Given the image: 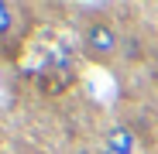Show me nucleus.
Masks as SVG:
<instances>
[{"label": "nucleus", "instance_id": "nucleus-3", "mask_svg": "<svg viewBox=\"0 0 158 154\" xmlns=\"http://www.w3.org/2000/svg\"><path fill=\"white\" fill-rule=\"evenodd\" d=\"M14 24H17V7H10V4H4V0H0V41L10 38Z\"/></svg>", "mask_w": 158, "mask_h": 154}, {"label": "nucleus", "instance_id": "nucleus-4", "mask_svg": "<svg viewBox=\"0 0 158 154\" xmlns=\"http://www.w3.org/2000/svg\"><path fill=\"white\" fill-rule=\"evenodd\" d=\"M103 154H114V151H103Z\"/></svg>", "mask_w": 158, "mask_h": 154}, {"label": "nucleus", "instance_id": "nucleus-2", "mask_svg": "<svg viewBox=\"0 0 158 154\" xmlns=\"http://www.w3.org/2000/svg\"><path fill=\"white\" fill-rule=\"evenodd\" d=\"M103 151H114V154H138V137L127 123H117L107 130L103 137Z\"/></svg>", "mask_w": 158, "mask_h": 154}, {"label": "nucleus", "instance_id": "nucleus-1", "mask_svg": "<svg viewBox=\"0 0 158 154\" xmlns=\"http://www.w3.org/2000/svg\"><path fill=\"white\" fill-rule=\"evenodd\" d=\"M79 51H83L93 65H110L120 55V34L114 31L110 21L89 17L83 28H79Z\"/></svg>", "mask_w": 158, "mask_h": 154}]
</instances>
